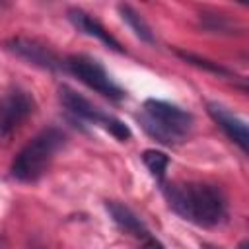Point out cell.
Instances as JSON below:
<instances>
[{
	"instance_id": "cell-8",
	"label": "cell",
	"mask_w": 249,
	"mask_h": 249,
	"mask_svg": "<svg viewBox=\"0 0 249 249\" xmlns=\"http://www.w3.org/2000/svg\"><path fill=\"white\" fill-rule=\"evenodd\" d=\"M58 95H60V103H62L72 115H76L78 119L91 121V123H105L107 115H103L91 101H88L84 95H80V93L74 91L72 88L60 86Z\"/></svg>"
},
{
	"instance_id": "cell-7",
	"label": "cell",
	"mask_w": 249,
	"mask_h": 249,
	"mask_svg": "<svg viewBox=\"0 0 249 249\" xmlns=\"http://www.w3.org/2000/svg\"><path fill=\"white\" fill-rule=\"evenodd\" d=\"M206 111L214 119V123L230 136V140H233L243 152H247V148H249V130H247L245 121H241L228 107H224L216 101H210L206 105Z\"/></svg>"
},
{
	"instance_id": "cell-5",
	"label": "cell",
	"mask_w": 249,
	"mask_h": 249,
	"mask_svg": "<svg viewBox=\"0 0 249 249\" xmlns=\"http://www.w3.org/2000/svg\"><path fill=\"white\" fill-rule=\"evenodd\" d=\"M144 115L150 117L152 121H156L158 124L165 126L167 130L179 134V136H187V132L193 126V115L187 113L185 109L171 105L167 101L161 99H146L144 101Z\"/></svg>"
},
{
	"instance_id": "cell-12",
	"label": "cell",
	"mask_w": 249,
	"mask_h": 249,
	"mask_svg": "<svg viewBox=\"0 0 249 249\" xmlns=\"http://www.w3.org/2000/svg\"><path fill=\"white\" fill-rule=\"evenodd\" d=\"M140 123H142V126H144V130H146L152 138H156L158 142H161V144H165V146H177V144H181V142L185 140L183 136H179V134L167 130L165 126L158 124L156 121H152V119L146 117L144 113L140 115Z\"/></svg>"
},
{
	"instance_id": "cell-1",
	"label": "cell",
	"mask_w": 249,
	"mask_h": 249,
	"mask_svg": "<svg viewBox=\"0 0 249 249\" xmlns=\"http://www.w3.org/2000/svg\"><path fill=\"white\" fill-rule=\"evenodd\" d=\"M169 206L189 222L210 228L218 226L228 216V202L222 191L206 183L161 185Z\"/></svg>"
},
{
	"instance_id": "cell-13",
	"label": "cell",
	"mask_w": 249,
	"mask_h": 249,
	"mask_svg": "<svg viewBox=\"0 0 249 249\" xmlns=\"http://www.w3.org/2000/svg\"><path fill=\"white\" fill-rule=\"evenodd\" d=\"M142 161H144V165L148 167V171L152 175L163 177L165 167L169 163V156L165 152H160V150H144L142 152Z\"/></svg>"
},
{
	"instance_id": "cell-4",
	"label": "cell",
	"mask_w": 249,
	"mask_h": 249,
	"mask_svg": "<svg viewBox=\"0 0 249 249\" xmlns=\"http://www.w3.org/2000/svg\"><path fill=\"white\" fill-rule=\"evenodd\" d=\"M64 66L80 82H84L88 88L95 89L97 93H101V95H105L109 99H115V101H119V99L124 97V91L109 78V74L105 72V68L97 60L88 58V56H82V54L80 56L74 54V56H68L66 58Z\"/></svg>"
},
{
	"instance_id": "cell-17",
	"label": "cell",
	"mask_w": 249,
	"mask_h": 249,
	"mask_svg": "<svg viewBox=\"0 0 249 249\" xmlns=\"http://www.w3.org/2000/svg\"><path fill=\"white\" fill-rule=\"evenodd\" d=\"M142 249H163V247H161L154 237H148V239L144 241V247H142Z\"/></svg>"
},
{
	"instance_id": "cell-9",
	"label": "cell",
	"mask_w": 249,
	"mask_h": 249,
	"mask_svg": "<svg viewBox=\"0 0 249 249\" xmlns=\"http://www.w3.org/2000/svg\"><path fill=\"white\" fill-rule=\"evenodd\" d=\"M68 19L76 25V29H80V31H84L86 35H91V37H95V39H99L101 43H105L109 49H113V51H117V53H123V47H121V43L97 21V19H93L89 14H86L84 10H78V8H72V10H68Z\"/></svg>"
},
{
	"instance_id": "cell-14",
	"label": "cell",
	"mask_w": 249,
	"mask_h": 249,
	"mask_svg": "<svg viewBox=\"0 0 249 249\" xmlns=\"http://www.w3.org/2000/svg\"><path fill=\"white\" fill-rule=\"evenodd\" d=\"M202 27H206L208 31H214V33H235L237 25L231 23L230 19H226L224 16L220 14H202Z\"/></svg>"
},
{
	"instance_id": "cell-18",
	"label": "cell",
	"mask_w": 249,
	"mask_h": 249,
	"mask_svg": "<svg viewBox=\"0 0 249 249\" xmlns=\"http://www.w3.org/2000/svg\"><path fill=\"white\" fill-rule=\"evenodd\" d=\"M239 249H247V241H241L239 243Z\"/></svg>"
},
{
	"instance_id": "cell-15",
	"label": "cell",
	"mask_w": 249,
	"mask_h": 249,
	"mask_svg": "<svg viewBox=\"0 0 249 249\" xmlns=\"http://www.w3.org/2000/svg\"><path fill=\"white\" fill-rule=\"evenodd\" d=\"M179 56H181V58H185L187 62H191V64L198 66V68H204V70H208V72H214V74H222V76H228V74H230V72H228L226 68H222L220 64H216V62H210V60H206V58H200V56H195V54H191V53H179Z\"/></svg>"
},
{
	"instance_id": "cell-11",
	"label": "cell",
	"mask_w": 249,
	"mask_h": 249,
	"mask_svg": "<svg viewBox=\"0 0 249 249\" xmlns=\"http://www.w3.org/2000/svg\"><path fill=\"white\" fill-rule=\"evenodd\" d=\"M119 12H121V18L128 23V27L134 31V35H136L138 39H142V41L148 43V45H154V43H156V37H154L152 27L146 23V19H144L136 10H132L128 4H119Z\"/></svg>"
},
{
	"instance_id": "cell-19",
	"label": "cell",
	"mask_w": 249,
	"mask_h": 249,
	"mask_svg": "<svg viewBox=\"0 0 249 249\" xmlns=\"http://www.w3.org/2000/svg\"><path fill=\"white\" fill-rule=\"evenodd\" d=\"M37 249H45V247H37Z\"/></svg>"
},
{
	"instance_id": "cell-2",
	"label": "cell",
	"mask_w": 249,
	"mask_h": 249,
	"mask_svg": "<svg viewBox=\"0 0 249 249\" xmlns=\"http://www.w3.org/2000/svg\"><path fill=\"white\" fill-rule=\"evenodd\" d=\"M64 144V134L58 128H45L31 138L12 161V177L23 183L37 181L49 167L56 150Z\"/></svg>"
},
{
	"instance_id": "cell-16",
	"label": "cell",
	"mask_w": 249,
	"mask_h": 249,
	"mask_svg": "<svg viewBox=\"0 0 249 249\" xmlns=\"http://www.w3.org/2000/svg\"><path fill=\"white\" fill-rule=\"evenodd\" d=\"M103 124H105V128H107L115 138H119L121 142H124V140H128V138H130V128H128L123 121L113 119V117H107Z\"/></svg>"
},
{
	"instance_id": "cell-6",
	"label": "cell",
	"mask_w": 249,
	"mask_h": 249,
	"mask_svg": "<svg viewBox=\"0 0 249 249\" xmlns=\"http://www.w3.org/2000/svg\"><path fill=\"white\" fill-rule=\"evenodd\" d=\"M8 51H12L16 56L35 64V66H41V68H47V70H58L62 66V62L58 60V56L43 43L35 41V39H29V37H14L6 43Z\"/></svg>"
},
{
	"instance_id": "cell-10",
	"label": "cell",
	"mask_w": 249,
	"mask_h": 249,
	"mask_svg": "<svg viewBox=\"0 0 249 249\" xmlns=\"http://www.w3.org/2000/svg\"><path fill=\"white\" fill-rule=\"evenodd\" d=\"M105 208H107L109 216L113 218V222L121 230H124L126 233H130V235H134V237H138L142 241H146L148 237H152L150 231H148V228L144 226V222L128 206H124L121 202H115V200H107L105 202Z\"/></svg>"
},
{
	"instance_id": "cell-3",
	"label": "cell",
	"mask_w": 249,
	"mask_h": 249,
	"mask_svg": "<svg viewBox=\"0 0 249 249\" xmlns=\"http://www.w3.org/2000/svg\"><path fill=\"white\" fill-rule=\"evenodd\" d=\"M33 109L35 101L23 89H10L0 97V146L10 144Z\"/></svg>"
}]
</instances>
